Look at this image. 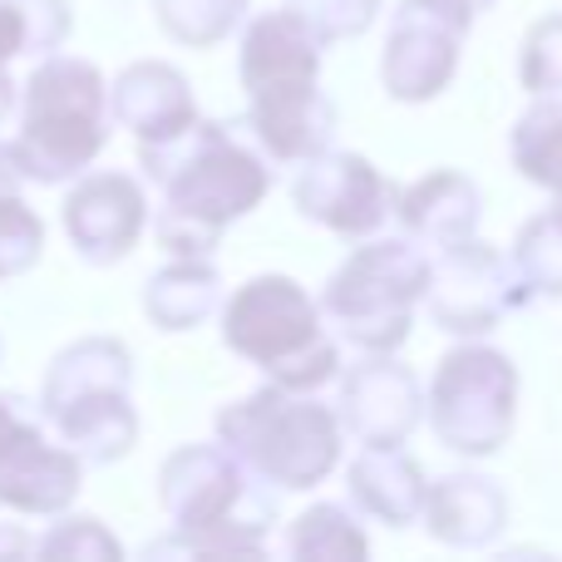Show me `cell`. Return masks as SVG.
I'll use <instances>...</instances> for the list:
<instances>
[{
    "label": "cell",
    "instance_id": "6da1fadb",
    "mask_svg": "<svg viewBox=\"0 0 562 562\" xmlns=\"http://www.w3.org/2000/svg\"><path fill=\"white\" fill-rule=\"evenodd\" d=\"M138 168L164 188L154 233L168 257H213L227 227L272 193V158L247 119H193L164 144H138Z\"/></svg>",
    "mask_w": 562,
    "mask_h": 562
},
{
    "label": "cell",
    "instance_id": "7a4b0ae2",
    "mask_svg": "<svg viewBox=\"0 0 562 562\" xmlns=\"http://www.w3.org/2000/svg\"><path fill=\"white\" fill-rule=\"evenodd\" d=\"M158 498L173 538L148 543V558H262L277 528V494L227 445H183L164 459Z\"/></svg>",
    "mask_w": 562,
    "mask_h": 562
},
{
    "label": "cell",
    "instance_id": "3957f363",
    "mask_svg": "<svg viewBox=\"0 0 562 562\" xmlns=\"http://www.w3.org/2000/svg\"><path fill=\"white\" fill-rule=\"evenodd\" d=\"M40 415L79 464H119L138 445L134 356L114 336H85L45 370Z\"/></svg>",
    "mask_w": 562,
    "mask_h": 562
},
{
    "label": "cell",
    "instance_id": "277c9868",
    "mask_svg": "<svg viewBox=\"0 0 562 562\" xmlns=\"http://www.w3.org/2000/svg\"><path fill=\"white\" fill-rule=\"evenodd\" d=\"M217 445H227L252 474L277 488H316L346 454V425L311 390L262 385L213 415Z\"/></svg>",
    "mask_w": 562,
    "mask_h": 562
},
{
    "label": "cell",
    "instance_id": "5b68a950",
    "mask_svg": "<svg viewBox=\"0 0 562 562\" xmlns=\"http://www.w3.org/2000/svg\"><path fill=\"white\" fill-rule=\"evenodd\" d=\"M109 144V85L89 59L45 55L25 79V119H20L15 164L25 183H69Z\"/></svg>",
    "mask_w": 562,
    "mask_h": 562
},
{
    "label": "cell",
    "instance_id": "8992f818",
    "mask_svg": "<svg viewBox=\"0 0 562 562\" xmlns=\"http://www.w3.org/2000/svg\"><path fill=\"white\" fill-rule=\"evenodd\" d=\"M223 340L286 390H321L340 370V346L321 321V306L277 272L252 277L223 301Z\"/></svg>",
    "mask_w": 562,
    "mask_h": 562
},
{
    "label": "cell",
    "instance_id": "52a82bcc",
    "mask_svg": "<svg viewBox=\"0 0 562 562\" xmlns=\"http://www.w3.org/2000/svg\"><path fill=\"white\" fill-rule=\"evenodd\" d=\"M429 286V247L415 237H375L346 257L321 286V321L356 350H400L409 340L415 306Z\"/></svg>",
    "mask_w": 562,
    "mask_h": 562
},
{
    "label": "cell",
    "instance_id": "ba28073f",
    "mask_svg": "<svg viewBox=\"0 0 562 562\" xmlns=\"http://www.w3.org/2000/svg\"><path fill=\"white\" fill-rule=\"evenodd\" d=\"M425 419L445 449L488 459L508 445L518 419V370L494 346H454L439 356L425 395Z\"/></svg>",
    "mask_w": 562,
    "mask_h": 562
},
{
    "label": "cell",
    "instance_id": "9c48e42d",
    "mask_svg": "<svg viewBox=\"0 0 562 562\" xmlns=\"http://www.w3.org/2000/svg\"><path fill=\"white\" fill-rule=\"evenodd\" d=\"M474 10L464 0H400L390 10L385 49H380V85L400 104H429L449 89L459 69Z\"/></svg>",
    "mask_w": 562,
    "mask_h": 562
},
{
    "label": "cell",
    "instance_id": "30bf717a",
    "mask_svg": "<svg viewBox=\"0 0 562 562\" xmlns=\"http://www.w3.org/2000/svg\"><path fill=\"white\" fill-rule=\"evenodd\" d=\"M425 306L429 321L449 336H488L494 326H504L508 311L528 306V291L514 277L508 257H498L479 237H464L454 247H439V257H429Z\"/></svg>",
    "mask_w": 562,
    "mask_h": 562
},
{
    "label": "cell",
    "instance_id": "8fae6325",
    "mask_svg": "<svg viewBox=\"0 0 562 562\" xmlns=\"http://www.w3.org/2000/svg\"><path fill=\"white\" fill-rule=\"evenodd\" d=\"M79 464L45 435V415L25 395H0V508L55 518L79 498Z\"/></svg>",
    "mask_w": 562,
    "mask_h": 562
},
{
    "label": "cell",
    "instance_id": "7c38bea8",
    "mask_svg": "<svg viewBox=\"0 0 562 562\" xmlns=\"http://www.w3.org/2000/svg\"><path fill=\"white\" fill-rule=\"evenodd\" d=\"M390 198H395L390 178L370 158L346 154V148H321V154L301 158L296 178H291V207L311 223L330 227L336 237L380 233L395 207Z\"/></svg>",
    "mask_w": 562,
    "mask_h": 562
},
{
    "label": "cell",
    "instance_id": "4fadbf2b",
    "mask_svg": "<svg viewBox=\"0 0 562 562\" xmlns=\"http://www.w3.org/2000/svg\"><path fill=\"white\" fill-rule=\"evenodd\" d=\"M340 390H336V415L346 435L360 445H405L425 419V385L419 375L395 360V350L375 356L360 350L356 366H340Z\"/></svg>",
    "mask_w": 562,
    "mask_h": 562
},
{
    "label": "cell",
    "instance_id": "5bb4252c",
    "mask_svg": "<svg viewBox=\"0 0 562 562\" xmlns=\"http://www.w3.org/2000/svg\"><path fill=\"white\" fill-rule=\"evenodd\" d=\"M148 227V198L128 173H89L65 198V233L89 267H114Z\"/></svg>",
    "mask_w": 562,
    "mask_h": 562
},
{
    "label": "cell",
    "instance_id": "9a60e30c",
    "mask_svg": "<svg viewBox=\"0 0 562 562\" xmlns=\"http://www.w3.org/2000/svg\"><path fill=\"white\" fill-rule=\"evenodd\" d=\"M336 104L326 99L321 79H301V85H277L247 94V128H252L257 148L272 164H301V158L330 148L336 138Z\"/></svg>",
    "mask_w": 562,
    "mask_h": 562
},
{
    "label": "cell",
    "instance_id": "2e32d148",
    "mask_svg": "<svg viewBox=\"0 0 562 562\" xmlns=\"http://www.w3.org/2000/svg\"><path fill=\"white\" fill-rule=\"evenodd\" d=\"M109 114L138 138V144H164V138L183 134L198 119V99L183 69L164 65V59H138L109 89Z\"/></svg>",
    "mask_w": 562,
    "mask_h": 562
},
{
    "label": "cell",
    "instance_id": "e0dca14e",
    "mask_svg": "<svg viewBox=\"0 0 562 562\" xmlns=\"http://www.w3.org/2000/svg\"><path fill=\"white\" fill-rule=\"evenodd\" d=\"M321 49L326 40L306 25L291 5L262 10L252 25L243 30V89H277V85H301V79H321Z\"/></svg>",
    "mask_w": 562,
    "mask_h": 562
},
{
    "label": "cell",
    "instance_id": "ac0fdd59",
    "mask_svg": "<svg viewBox=\"0 0 562 562\" xmlns=\"http://www.w3.org/2000/svg\"><path fill=\"white\" fill-rule=\"evenodd\" d=\"M425 528L449 548H488L508 528V494L488 474H445L425 488Z\"/></svg>",
    "mask_w": 562,
    "mask_h": 562
},
{
    "label": "cell",
    "instance_id": "d6986e66",
    "mask_svg": "<svg viewBox=\"0 0 562 562\" xmlns=\"http://www.w3.org/2000/svg\"><path fill=\"white\" fill-rule=\"evenodd\" d=\"M390 213L400 217V227H405L419 247H454L479 233L484 198H479V183L469 173L439 168V173H425L419 183L400 188Z\"/></svg>",
    "mask_w": 562,
    "mask_h": 562
},
{
    "label": "cell",
    "instance_id": "ffe728a7",
    "mask_svg": "<svg viewBox=\"0 0 562 562\" xmlns=\"http://www.w3.org/2000/svg\"><path fill=\"white\" fill-rule=\"evenodd\" d=\"M350 484V504L366 518L385 528H409L419 524L425 508V464L415 454H405V445H366L346 469Z\"/></svg>",
    "mask_w": 562,
    "mask_h": 562
},
{
    "label": "cell",
    "instance_id": "44dd1931",
    "mask_svg": "<svg viewBox=\"0 0 562 562\" xmlns=\"http://www.w3.org/2000/svg\"><path fill=\"white\" fill-rule=\"evenodd\" d=\"M223 311V272L207 257H173L144 286V316L158 330H198Z\"/></svg>",
    "mask_w": 562,
    "mask_h": 562
},
{
    "label": "cell",
    "instance_id": "7402d4cb",
    "mask_svg": "<svg viewBox=\"0 0 562 562\" xmlns=\"http://www.w3.org/2000/svg\"><path fill=\"white\" fill-rule=\"evenodd\" d=\"M69 25V0H0V69L15 55H59Z\"/></svg>",
    "mask_w": 562,
    "mask_h": 562
},
{
    "label": "cell",
    "instance_id": "603a6c76",
    "mask_svg": "<svg viewBox=\"0 0 562 562\" xmlns=\"http://www.w3.org/2000/svg\"><path fill=\"white\" fill-rule=\"evenodd\" d=\"M508 267H514V277L524 281L528 301H538V296L558 301L562 296V198L518 227Z\"/></svg>",
    "mask_w": 562,
    "mask_h": 562
},
{
    "label": "cell",
    "instance_id": "cb8c5ba5",
    "mask_svg": "<svg viewBox=\"0 0 562 562\" xmlns=\"http://www.w3.org/2000/svg\"><path fill=\"white\" fill-rule=\"evenodd\" d=\"M514 168L533 188L562 198V104L538 99L514 124Z\"/></svg>",
    "mask_w": 562,
    "mask_h": 562
},
{
    "label": "cell",
    "instance_id": "d4e9b609",
    "mask_svg": "<svg viewBox=\"0 0 562 562\" xmlns=\"http://www.w3.org/2000/svg\"><path fill=\"white\" fill-rule=\"evenodd\" d=\"M286 553L291 558H316V562H340V558H370L366 528L350 518L346 504H316L286 528Z\"/></svg>",
    "mask_w": 562,
    "mask_h": 562
},
{
    "label": "cell",
    "instance_id": "484cf974",
    "mask_svg": "<svg viewBox=\"0 0 562 562\" xmlns=\"http://www.w3.org/2000/svg\"><path fill=\"white\" fill-rule=\"evenodd\" d=\"M247 5L252 0H154L164 35L188 49H213L217 40H227L243 25Z\"/></svg>",
    "mask_w": 562,
    "mask_h": 562
},
{
    "label": "cell",
    "instance_id": "4316f807",
    "mask_svg": "<svg viewBox=\"0 0 562 562\" xmlns=\"http://www.w3.org/2000/svg\"><path fill=\"white\" fill-rule=\"evenodd\" d=\"M518 79L533 99H558L562 94V15H543L528 25L524 55H518Z\"/></svg>",
    "mask_w": 562,
    "mask_h": 562
},
{
    "label": "cell",
    "instance_id": "83f0119b",
    "mask_svg": "<svg viewBox=\"0 0 562 562\" xmlns=\"http://www.w3.org/2000/svg\"><path fill=\"white\" fill-rule=\"evenodd\" d=\"M40 252H45V223L30 213L20 193H5L0 198V281L30 272Z\"/></svg>",
    "mask_w": 562,
    "mask_h": 562
},
{
    "label": "cell",
    "instance_id": "f1b7e54d",
    "mask_svg": "<svg viewBox=\"0 0 562 562\" xmlns=\"http://www.w3.org/2000/svg\"><path fill=\"white\" fill-rule=\"evenodd\" d=\"M40 558H75V562H119L124 558V548H119V538L109 533L99 518H65V524H55L45 538L35 543Z\"/></svg>",
    "mask_w": 562,
    "mask_h": 562
},
{
    "label": "cell",
    "instance_id": "f546056e",
    "mask_svg": "<svg viewBox=\"0 0 562 562\" xmlns=\"http://www.w3.org/2000/svg\"><path fill=\"white\" fill-rule=\"evenodd\" d=\"M321 40H356L375 25L380 15V0H286Z\"/></svg>",
    "mask_w": 562,
    "mask_h": 562
},
{
    "label": "cell",
    "instance_id": "4dcf8cb0",
    "mask_svg": "<svg viewBox=\"0 0 562 562\" xmlns=\"http://www.w3.org/2000/svg\"><path fill=\"white\" fill-rule=\"evenodd\" d=\"M20 188H25V173H20V164H15V148L0 144V198L20 193Z\"/></svg>",
    "mask_w": 562,
    "mask_h": 562
},
{
    "label": "cell",
    "instance_id": "1f68e13d",
    "mask_svg": "<svg viewBox=\"0 0 562 562\" xmlns=\"http://www.w3.org/2000/svg\"><path fill=\"white\" fill-rule=\"evenodd\" d=\"M30 548H35V543H30V538L25 533H20V528H0V553H30Z\"/></svg>",
    "mask_w": 562,
    "mask_h": 562
},
{
    "label": "cell",
    "instance_id": "d6a6232c",
    "mask_svg": "<svg viewBox=\"0 0 562 562\" xmlns=\"http://www.w3.org/2000/svg\"><path fill=\"white\" fill-rule=\"evenodd\" d=\"M10 109H15V79H10L5 69H0V124H5Z\"/></svg>",
    "mask_w": 562,
    "mask_h": 562
},
{
    "label": "cell",
    "instance_id": "836d02e7",
    "mask_svg": "<svg viewBox=\"0 0 562 562\" xmlns=\"http://www.w3.org/2000/svg\"><path fill=\"white\" fill-rule=\"evenodd\" d=\"M464 5H469V10H474V15H479V10H488V5H494V0H464Z\"/></svg>",
    "mask_w": 562,
    "mask_h": 562
}]
</instances>
